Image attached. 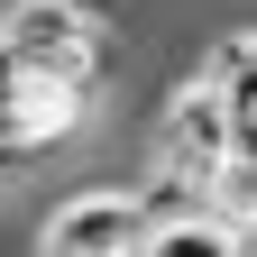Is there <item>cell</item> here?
<instances>
[{
    "label": "cell",
    "mask_w": 257,
    "mask_h": 257,
    "mask_svg": "<svg viewBox=\"0 0 257 257\" xmlns=\"http://www.w3.org/2000/svg\"><path fill=\"white\" fill-rule=\"evenodd\" d=\"M19 92H28V74H19V55H10V46H0V119H10V110H19Z\"/></svg>",
    "instance_id": "obj_6"
},
{
    "label": "cell",
    "mask_w": 257,
    "mask_h": 257,
    "mask_svg": "<svg viewBox=\"0 0 257 257\" xmlns=\"http://www.w3.org/2000/svg\"><path fill=\"white\" fill-rule=\"evenodd\" d=\"M220 101H257V28H220V37L202 46V64H193Z\"/></svg>",
    "instance_id": "obj_4"
},
{
    "label": "cell",
    "mask_w": 257,
    "mask_h": 257,
    "mask_svg": "<svg viewBox=\"0 0 257 257\" xmlns=\"http://www.w3.org/2000/svg\"><path fill=\"white\" fill-rule=\"evenodd\" d=\"M156 166L166 175H193V184H220L239 166V119H230V101L193 74L175 101H166V119H156Z\"/></svg>",
    "instance_id": "obj_2"
},
{
    "label": "cell",
    "mask_w": 257,
    "mask_h": 257,
    "mask_svg": "<svg viewBox=\"0 0 257 257\" xmlns=\"http://www.w3.org/2000/svg\"><path fill=\"white\" fill-rule=\"evenodd\" d=\"M0 46L19 55V74L28 83H64V92H101V64H110V46H101V28H92V10L83 0H19L10 19H0Z\"/></svg>",
    "instance_id": "obj_1"
},
{
    "label": "cell",
    "mask_w": 257,
    "mask_h": 257,
    "mask_svg": "<svg viewBox=\"0 0 257 257\" xmlns=\"http://www.w3.org/2000/svg\"><path fill=\"white\" fill-rule=\"evenodd\" d=\"M147 257H239V230L211 211V220H184V230H156Z\"/></svg>",
    "instance_id": "obj_5"
},
{
    "label": "cell",
    "mask_w": 257,
    "mask_h": 257,
    "mask_svg": "<svg viewBox=\"0 0 257 257\" xmlns=\"http://www.w3.org/2000/svg\"><path fill=\"white\" fill-rule=\"evenodd\" d=\"M239 257H257V220H239Z\"/></svg>",
    "instance_id": "obj_7"
},
{
    "label": "cell",
    "mask_w": 257,
    "mask_h": 257,
    "mask_svg": "<svg viewBox=\"0 0 257 257\" xmlns=\"http://www.w3.org/2000/svg\"><path fill=\"white\" fill-rule=\"evenodd\" d=\"M147 211H138V193H110V184H92V193H74V202H55L46 211V230H37V248L46 257H147Z\"/></svg>",
    "instance_id": "obj_3"
}]
</instances>
